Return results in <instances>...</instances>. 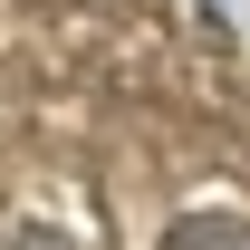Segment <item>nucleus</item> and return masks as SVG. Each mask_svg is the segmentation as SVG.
<instances>
[{
  "instance_id": "1",
  "label": "nucleus",
  "mask_w": 250,
  "mask_h": 250,
  "mask_svg": "<svg viewBox=\"0 0 250 250\" xmlns=\"http://www.w3.org/2000/svg\"><path fill=\"white\" fill-rule=\"evenodd\" d=\"M164 250H250V221L241 212H183L164 231Z\"/></svg>"
},
{
  "instance_id": "2",
  "label": "nucleus",
  "mask_w": 250,
  "mask_h": 250,
  "mask_svg": "<svg viewBox=\"0 0 250 250\" xmlns=\"http://www.w3.org/2000/svg\"><path fill=\"white\" fill-rule=\"evenodd\" d=\"M0 250H77V231L48 212H20V221H0Z\"/></svg>"
}]
</instances>
